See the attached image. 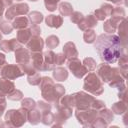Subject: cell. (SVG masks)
Masks as SVG:
<instances>
[{
	"instance_id": "1",
	"label": "cell",
	"mask_w": 128,
	"mask_h": 128,
	"mask_svg": "<svg viewBox=\"0 0 128 128\" xmlns=\"http://www.w3.org/2000/svg\"><path fill=\"white\" fill-rule=\"evenodd\" d=\"M94 42L98 55L106 63H115L124 53V47L121 44L120 38L115 34H100Z\"/></svg>"
},
{
	"instance_id": "2",
	"label": "cell",
	"mask_w": 128,
	"mask_h": 128,
	"mask_svg": "<svg viewBox=\"0 0 128 128\" xmlns=\"http://www.w3.org/2000/svg\"><path fill=\"white\" fill-rule=\"evenodd\" d=\"M39 86L41 90V95L44 98V100H46L48 103L52 104L56 108L59 105V101L61 97L56 92L54 81L50 77L44 76V77H41Z\"/></svg>"
},
{
	"instance_id": "3",
	"label": "cell",
	"mask_w": 128,
	"mask_h": 128,
	"mask_svg": "<svg viewBox=\"0 0 128 128\" xmlns=\"http://www.w3.org/2000/svg\"><path fill=\"white\" fill-rule=\"evenodd\" d=\"M28 110L21 107L19 109L8 110L5 114V125L8 127H21L27 121Z\"/></svg>"
},
{
	"instance_id": "4",
	"label": "cell",
	"mask_w": 128,
	"mask_h": 128,
	"mask_svg": "<svg viewBox=\"0 0 128 128\" xmlns=\"http://www.w3.org/2000/svg\"><path fill=\"white\" fill-rule=\"evenodd\" d=\"M83 89L95 96H99L104 92L103 82L98 77V75L94 72L88 73V75L85 77Z\"/></svg>"
},
{
	"instance_id": "5",
	"label": "cell",
	"mask_w": 128,
	"mask_h": 128,
	"mask_svg": "<svg viewBox=\"0 0 128 128\" xmlns=\"http://www.w3.org/2000/svg\"><path fill=\"white\" fill-rule=\"evenodd\" d=\"M98 115V111L94 110L92 108L84 109V110H79L76 109L75 111V117L77 121L84 127H91L93 121L96 119Z\"/></svg>"
},
{
	"instance_id": "6",
	"label": "cell",
	"mask_w": 128,
	"mask_h": 128,
	"mask_svg": "<svg viewBox=\"0 0 128 128\" xmlns=\"http://www.w3.org/2000/svg\"><path fill=\"white\" fill-rule=\"evenodd\" d=\"M57 112L54 114V124H52V127H61L65 124V122L67 121L68 118H70L72 116V112H73V108L70 107H66V106H62V105H58L56 107Z\"/></svg>"
},
{
	"instance_id": "7",
	"label": "cell",
	"mask_w": 128,
	"mask_h": 128,
	"mask_svg": "<svg viewBox=\"0 0 128 128\" xmlns=\"http://www.w3.org/2000/svg\"><path fill=\"white\" fill-rule=\"evenodd\" d=\"M119 67H111L109 64H107L106 62L105 63H101L98 65L97 67V75L98 77L101 79L102 82H105V83H108L112 77L119 71Z\"/></svg>"
},
{
	"instance_id": "8",
	"label": "cell",
	"mask_w": 128,
	"mask_h": 128,
	"mask_svg": "<svg viewBox=\"0 0 128 128\" xmlns=\"http://www.w3.org/2000/svg\"><path fill=\"white\" fill-rule=\"evenodd\" d=\"M73 96L75 99V107H76V109H79V110H84V109L90 108L93 100L95 99L93 96H91L90 94H88L84 91L76 92L73 94Z\"/></svg>"
},
{
	"instance_id": "9",
	"label": "cell",
	"mask_w": 128,
	"mask_h": 128,
	"mask_svg": "<svg viewBox=\"0 0 128 128\" xmlns=\"http://www.w3.org/2000/svg\"><path fill=\"white\" fill-rule=\"evenodd\" d=\"M29 12V6L27 3H17L12 4L5 12V17L7 20H13L16 16L25 15Z\"/></svg>"
},
{
	"instance_id": "10",
	"label": "cell",
	"mask_w": 128,
	"mask_h": 128,
	"mask_svg": "<svg viewBox=\"0 0 128 128\" xmlns=\"http://www.w3.org/2000/svg\"><path fill=\"white\" fill-rule=\"evenodd\" d=\"M25 73L21 70V68L18 65L15 64H4L1 68V76L5 77L10 80H14L18 77L23 76Z\"/></svg>"
},
{
	"instance_id": "11",
	"label": "cell",
	"mask_w": 128,
	"mask_h": 128,
	"mask_svg": "<svg viewBox=\"0 0 128 128\" xmlns=\"http://www.w3.org/2000/svg\"><path fill=\"white\" fill-rule=\"evenodd\" d=\"M67 66L69 68V70L72 72V74L76 77V78H82L84 75L87 74L88 70L86 69V67L81 63V61L75 57V58H70L67 61Z\"/></svg>"
},
{
	"instance_id": "12",
	"label": "cell",
	"mask_w": 128,
	"mask_h": 128,
	"mask_svg": "<svg viewBox=\"0 0 128 128\" xmlns=\"http://www.w3.org/2000/svg\"><path fill=\"white\" fill-rule=\"evenodd\" d=\"M14 52H15V60H16L17 65H22V64L31 62L30 52L27 48H24L21 46L18 49H16Z\"/></svg>"
},
{
	"instance_id": "13",
	"label": "cell",
	"mask_w": 128,
	"mask_h": 128,
	"mask_svg": "<svg viewBox=\"0 0 128 128\" xmlns=\"http://www.w3.org/2000/svg\"><path fill=\"white\" fill-rule=\"evenodd\" d=\"M26 46L31 52H40L44 47V40L40 36H32L26 43Z\"/></svg>"
},
{
	"instance_id": "14",
	"label": "cell",
	"mask_w": 128,
	"mask_h": 128,
	"mask_svg": "<svg viewBox=\"0 0 128 128\" xmlns=\"http://www.w3.org/2000/svg\"><path fill=\"white\" fill-rule=\"evenodd\" d=\"M97 19L95 18V16L94 15H88V16H86V17H83L78 23H77V25H78V28L80 29V30H82V31H85V30H87V29H92L93 27H95L96 25H97Z\"/></svg>"
},
{
	"instance_id": "15",
	"label": "cell",
	"mask_w": 128,
	"mask_h": 128,
	"mask_svg": "<svg viewBox=\"0 0 128 128\" xmlns=\"http://www.w3.org/2000/svg\"><path fill=\"white\" fill-rule=\"evenodd\" d=\"M19 47H21V43L16 38L0 41V49L4 52H12L18 49Z\"/></svg>"
},
{
	"instance_id": "16",
	"label": "cell",
	"mask_w": 128,
	"mask_h": 128,
	"mask_svg": "<svg viewBox=\"0 0 128 128\" xmlns=\"http://www.w3.org/2000/svg\"><path fill=\"white\" fill-rule=\"evenodd\" d=\"M43 71H50L54 69L55 63V53L52 50H47L43 53Z\"/></svg>"
},
{
	"instance_id": "17",
	"label": "cell",
	"mask_w": 128,
	"mask_h": 128,
	"mask_svg": "<svg viewBox=\"0 0 128 128\" xmlns=\"http://www.w3.org/2000/svg\"><path fill=\"white\" fill-rule=\"evenodd\" d=\"M120 69V68H119ZM109 86L113 87V88H117L119 91L126 89V85H125V78L121 75L120 70L112 77V79L108 82Z\"/></svg>"
},
{
	"instance_id": "18",
	"label": "cell",
	"mask_w": 128,
	"mask_h": 128,
	"mask_svg": "<svg viewBox=\"0 0 128 128\" xmlns=\"http://www.w3.org/2000/svg\"><path fill=\"white\" fill-rule=\"evenodd\" d=\"M30 59L33 67L37 71H43V53L40 52H31L30 53Z\"/></svg>"
},
{
	"instance_id": "19",
	"label": "cell",
	"mask_w": 128,
	"mask_h": 128,
	"mask_svg": "<svg viewBox=\"0 0 128 128\" xmlns=\"http://www.w3.org/2000/svg\"><path fill=\"white\" fill-rule=\"evenodd\" d=\"M118 28V37L120 38L121 44L123 45L124 48H126L127 46V20L126 18H124L117 26Z\"/></svg>"
},
{
	"instance_id": "20",
	"label": "cell",
	"mask_w": 128,
	"mask_h": 128,
	"mask_svg": "<svg viewBox=\"0 0 128 128\" xmlns=\"http://www.w3.org/2000/svg\"><path fill=\"white\" fill-rule=\"evenodd\" d=\"M15 89V84L10 79H7L5 77L0 78V92L5 94L6 96L10 94Z\"/></svg>"
},
{
	"instance_id": "21",
	"label": "cell",
	"mask_w": 128,
	"mask_h": 128,
	"mask_svg": "<svg viewBox=\"0 0 128 128\" xmlns=\"http://www.w3.org/2000/svg\"><path fill=\"white\" fill-rule=\"evenodd\" d=\"M45 23L47 26H49L51 28H59L63 24V18H62V16H59V15L50 14V15L46 16Z\"/></svg>"
},
{
	"instance_id": "22",
	"label": "cell",
	"mask_w": 128,
	"mask_h": 128,
	"mask_svg": "<svg viewBox=\"0 0 128 128\" xmlns=\"http://www.w3.org/2000/svg\"><path fill=\"white\" fill-rule=\"evenodd\" d=\"M63 54L65 55L66 59L77 57L78 56V51L76 49L75 44L73 42H71V41L65 43L64 46H63Z\"/></svg>"
},
{
	"instance_id": "23",
	"label": "cell",
	"mask_w": 128,
	"mask_h": 128,
	"mask_svg": "<svg viewBox=\"0 0 128 128\" xmlns=\"http://www.w3.org/2000/svg\"><path fill=\"white\" fill-rule=\"evenodd\" d=\"M121 21L115 19V18H110L108 20H106L103 24V29L107 34H114V32H116L117 26Z\"/></svg>"
},
{
	"instance_id": "24",
	"label": "cell",
	"mask_w": 128,
	"mask_h": 128,
	"mask_svg": "<svg viewBox=\"0 0 128 128\" xmlns=\"http://www.w3.org/2000/svg\"><path fill=\"white\" fill-rule=\"evenodd\" d=\"M41 111L38 108H33L32 110L28 111V116H27V120L29 121L30 124L32 125H36L41 121Z\"/></svg>"
},
{
	"instance_id": "25",
	"label": "cell",
	"mask_w": 128,
	"mask_h": 128,
	"mask_svg": "<svg viewBox=\"0 0 128 128\" xmlns=\"http://www.w3.org/2000/svg\"><path fill=\"white\" fill-rule=\"evenodd\" d=\"M13 29H24L29 26V19L25 16H20V17H15L13 19V22L11 23Z\"/></svg>"
},
{
	"instance_id": "26",
	"label": "cell",
	"mask_w": 128,
	"mask_h": 128,
	"mask_svg": "<svg viewBox=\"0 0 128 128\" xmlns=\"http://www.w3.org/2000/svg\"><path fill=\"white\" fill-rule=\"evenodd\" d=\"M53 78L56 81H65L68 78V71L64 67H56L53 69Z\"/></svg>"
},
{
	"instance_id": "27",
	"label": "cell",
	"mask_w": 128,
	"mask_h": 128,
	"mask_svg": "<svg viewBox=\"0 0 128 128\" xmlns=\"http://www.w3.org/2000/svg\"><path fill=\"white\" fill-rule=\"evenodd\" d=\"M32 37L31 35V32H30V29L29 28H24V29H20L18 32H17V40L21 43V44H26L30 38Z\"/></svg>"
},
{
	"instance_id": "28",
	"label": "cell",
	"mask_w": 128,
	"mask_h": 128,
	"mask_svg": "<svg viewBox=\"0 0 128 128\" xmlns=\"http://www.w3.org/2000/svg\"><path fill=\"white\" fill-rule=\"evenodd\" d=\"M111 111L114 113V114H117V115H122L124 114L125 112H127V103L123 102V101H118V102H115L112 107H111Z\"/></svg>"
},
{
	"instance_id": "29",
	"label": "cell",
	"mask_w": 128,
	"mask_h": 128,
	"mask_svg": "<svg viewBox=\"0 0 128 128\" xmlns=\"http://www.w3.org/2000/svg\"><path fill=\"white\" fill-rule=\"evenodd\" d=\"M98 116L100 118H102L103 120H105L108 123V125L113 121V118H114L113 112L110 109H107L106 107H104V108H102L98 111Z\"/></svg>"
},
{
	"instance_id": "30",
	"label": "cell",
	"mask_w": 128,
	"mask_h": 128,
	"mask_svg": "<svg viewBox=\"0 0 128 128\" xmlns=\"http://www.w3.org/2000/svg\"><path fill=\"white\" fill-rule=\"evenodd\" d=\"M58 10L62 16H70L73 12V7L69 2H61L58 6Z\"/></svg>"
},
{
	"instance_id": "31",
	"label": "cell",
	"mask_w": 128,
	"mask_h": 128,
	"mask_svg": "<svg viewBox=\"0 0 128 128\" xmlns=\"http://www.w3.org/2000/svg\"><path fill=\"white\" fill-rule=\"evenodd\" d=\"M59 104L62 105V106L70 107V108L75 107V99H74L73 94H71V95H65V96L63 95V96L60 98Z\"/></svg>"
},
{
	"instance_id": "32",
	"label": "cell",
	"mask_w": 128,
	"mask_h": 128,
	"mask_svg": "<svg viewBox=\"0 0 128 128\" xmlns=\"http://www.w3.org/2000/svg\"><path fill=\"white\" fill-rule=\"evenodd\" d=\"M111 17L112 18H115L119 21H122L124 18H125V9L121 6H118V7H113L112 9V12H111Z\"/></svg>"
},
{
	"instance_id": "33",
	"label": "cell",
	"mask_w": 128,
	"mask_h": 128,
	"mask_svg": "<svg viewBox=\"0 0 128 128\" xmlns=\"http://www.w3.org/2000/svg\"><path fill=\"white\" fill-rule=\"evenodd\" d=\"M28 19L32 24H40L43 21V14L39 11H32L28 14Z\"/></svg>"
},
{
	"instance_id": "34",
	"label": "cell",
	"mask_w": 128,
	"mask_h": 128,
	"mask_svg": "<svg viewBox=\"0 0 128 128\" xmlns=\"http://www.w3.org/2000/svg\"><path fill=\"white\" fill-rule=\"evenodd\" d=\"M41 113H42V115H41V122L44 125L51 126L53 124V120H54V114L51 112V110L44 111V112H41Z\"/></svg>"
},
{
	"instance_id": "35",
	"label": "cell",
	"mask_w": 128,
	"mask_h": 128,
	"mask_svg": "<svg viewBox=\"0 0 128 128\" xmlns=\"http://www.w3.org/2000/svg\"><path fill=\"white\" fill-rule=\"evenodd\" d=\"M83 39H84L85 43H88V44L94 43V41L96 40V33H95V31L93 29L85 30L84 34H83Z\"/></svg>"
},
{
	"instance_id": "36",
	"label": "cell",
	"mask_w": 128,
	"mask_h": 128,
	"mask_svg": "<svg viewBox=\"0 0 128 128\" xmlns=\"http://www.w3.org/2000/svg\"><path fill=\"white\" fill-rule=\"evenodd\" d=\"M45 43H46L47 48L53 49V48H56V47L59 45L60 40H59V38H58L56 35H49V36L46 38Z\"/></svg>"
},
{
	"instance_id": "37",
	"label": "cell",
	"mask_w": 128,
	"mask_h": 128,
	"mask_svg": "<svg viewBox=\"0 0 128 128\" xmlns=\"http://www.w3.org/2000/svg\"><path fill=\"white\" fill-rule=\"evenodd\" d=\"M27 81L30 85L32 86H36V85H39L40 81H41V75L39 73V71L31 74V75H27Z\"/></svg>"
},
{
	"instance_id": "38",
	"label": "cell",
	"mask_w": 128,
	"mask_h": 128,
	"mask_svg": "<svg viewBox=\"0 0 128 128\" xmlns=\"http://www.w3.org/2000/svg\"><path fill=\"white\" fill-rule=\"evenodd\" d=\"M21 107L25 108L26 110H32L36 107V102L32 98H22L21 99Z\"/></svg>"
},
{
	"instance_id": "39",
	"label": "cell",
	"mask_w": 128,
	"mask_h": 128,
	"mask_svg": "<svg viewBox=\"0 0 128 128\" xmlns=\"http://www.w3.org/2000/svg\"><path fill=\"white\" fill-rule=\"evenodd\" d=\"M83 65L86 67L88 71H93L96 68V61L91 57H86L83 60Z\"/></svg>"
},
{
	"instance_id": "40",
	"label": "cell",
	"mask_w": 128,
	"mask_h": 128,
	"mask_svg": "<svg viewBox=\"0 0 128 128\" xmlns=\"http://www.w3.org/2000/svg\"><path fill=\"white\" fill-rule=\"evenodd\" d=\"M13 30V27H12V24L9 23L8 21H1L0 22V31L3 33V34H10Z\"/></svg>"
},
{
	"instance_id": "41",
	"label": "cell",
	"mask_w": 128,
	"mask_h": 128,
	"mask_svg": "<svg viewBox=\"0 0 128 128\" xmlns=\"http://www.w3.org/2000/svg\"><path fill=\"white\" fill-rule=\"evenodd\" d=\"M8 99L9 100H12V101H19L23 98V93L22 91L18 90V89H14L10 94L7 95Z\"/></svg>"
},
{
	"instance_id": "42",
	"label": "cell",
	"mask_w": 128,
	"mask_h": 128,
	"mask_svg": "<svg viewBox=\"0 0 128 128\" xmlns=\"http://www.w3.org/2000/svg\"><path fill=\"white\" fill-rule=\"evenodd\" d=\"M60 0H44V4H45V7L48 11H55L56 8H57V4L59 3Z\"/></svg>"
},
{
	"instance_id": "43",
	"label": "cell",
	"mask_w": 128,
	"mask_h": 128,
	"mask_svg": "<svg viewBox=\"0 0 128 128\" xmlns=\"http://www.w3.org/2000/svg\"><path fill=\"white\" fill-rule=\"evenodd\" d=\"M36 108H38L41 112H44V111L51 110L52 105L45 101H38V102H36Z\"/></svg>"
},
{
	"instance_id": "44",
	"label": "cell",
	"mask_w": 128,
	"mask_h": 128,
	"mask_svg": "<svg viewBox=\"0 0 128 128\" xmlns=\"http://www.w3.org/2000/svg\"><path fill=\"white\" fill-rule=\"evenodd\" d=\"M108 126V123L105 121V120H103L102 118H100L98 115H97V117H96V119L93 121V123H92V126L91 127H96V128H105V127H107Z\"/></svg>"
},
{
	"instance_id": "45",
	"label": "cell",
	"mask_w": 128,
	"mask_h": 128,
	"mask_svg": "<svg viewBox=\"0 0 128 128\" xmlns=\"http://www.w3.org/2000/svg\"><path fill=\"white\" fill-rule=\"evenodd\" d=\"M104 107H106V105H105L104 101L99 100V99H94V100H93V102H92V104H91V107H90V108H92V109H94V110L99 111L100 109H102V108H104Z\"/></svg>"
},
{
	"instance_id": "46",
	"label": "cell",
	"mask_w": 128,
	"mask_h": 128,
	"mask_svg": "<svg viewBox=\"0 0 128 128\" xmlns=\"http://www.w3.org/2000/svg\"><path fill=\"white\" fill-rule=\"evenodd\" d=\"M83 17H84V16H83V14H82L81 12H79V11H73L72 14L70 15V20H71V22L77 24Z\"/></svg>"
},
{
	"instance_id": "47",
	"label": "cell",
	"mask_w": 128,
	"mask_h": 128,
	"mask_svg": "<svg viewBox=\"0 0 128 128\" xmlns=\"http://www.w3.org/2000/svg\"><path fill=\"white\" fill-rule=\"evenodd\" d=\"M66 61V57L63 53H57L55 54V59H54V63L55 65H61Z\"/></svg>"
},
{
	"instance_id": "48",
	"label": "cell",
	"mask_w": 128,
	"mask_h": 128,
	"mask_svg": "<svg viewBox=\"0 0 128 128\" xmlns=\"http://www.w3.org/2000/svg\"><path fill=\"white\" fill-rule=\"evenodd\" d=\"M94 16H95V18H96L97 20H100V21H104L105 18L107 17L106 14L104 13V11H103L101 8L96 9V10L94 11Z\"/></svg>"
},
{
	"instance_id": "49",
	"label": "cell",
	"mask_w": 128,
	"mask_h": 128,
	"mask_svg": "<svg viewBox=\"0 0 128 128\" xmlns=\"http://www.w3.org/2000/svg\"><path fill=\"white\" fill-rule=\"evenodd\" d=\"M29 29H30V32H31V35L32 36H40V33H41V28L37 25V24H32L29 26Z\"/></svg>"
},
{
	"instance_id": "50",
	"label": "cell",
	"mask_w": 128,
	"mask_h": 128,
	"mask_svg": "<svg viewBox=\"0 0 128 128\" xmlns=\"http://www.w3.org/2000/svg\"><path fill=\"white\" fill-rule=\"evenodd\" d=\"M100 8H101V9L104 11V13L106 14V16H109V15L111 14V12H112L113 6H112V5H110V4H107V3H105V4H102Z\"/></svg>"
},
{
	"instance_id": "51",
	"label": "cell",
	"mask_w": 128,
	"mask_h": 128,
	"mask_svg": "<svg viewBox=\"0 0 128 128\" xmlns=\"http://www.w3.org/2000/svg\"><path fill=\"white\" fill-rule=\"evenodd\" d=\"M118 97H119V99H120L121 101L127 103V101H128V99H127V89H124V90L119 91V93H118Z\"/></svg>"
},
{
	"instance_id": "52",
	"label": "cell",
	"mask_w": 128,
	"mask_h": 128,
	"mask_svg": "<svg viewBox=\"0 0 128 128\" xmlns=\"http://www.w3.org/2000/svg\"><path fill=\"white\" fill-rule=\"evenodd\" d=\"M6 95L0 92V105H6Z\"/></svg>"
},
{
	"instance_id": "53",
	"label": "cell",
	"mask_w": 128,
	"mask_h": 128,
	"mask_svg": "<svg viewBox=\"0 0 128 128\" xmlns=\"http://www.w3.org/2000/svg\"><path fill=\"white\" fill-rule=\"evenodd\" d=\"M2 2H3V5L5 8H8L13 4V0H2Z\"/></svg>"
},
{
	"instance_id": "54",
	"label": "cell",
	"mask_w": 128,
	"mask_h": 128,
	"mask_svg": "<svg viewBox=\"0 0 128 128\" xmlns=\"http://www.w3.org/2000/svg\"><path fill=\"white\" fill-rule=\"evenodd\" d=\"M4 64H6V57L3 53H0V66H3Z\"/></svg>"
},
{
	"instance_id": "55",
	"label": "cell",
	"mask_w": 128,
	"mask_h": 128,
	"mask_svg": "<svg viewBox=\"0 0 128 128\" xmlns=\"http://www.w3.org/2000/svg\"><path fill=\"white\" fill-rule=\"evenodd\" d=\"M4 9H5V7L3 5V2H2V0H0V22L2 21V16H3Z\"/></svg>"
},
{
	"instance_id": "56",
	"label": "cell",
	"mask_w": 128,
	"mask_h": 128,
	"mask_svg": "<svg viewBox=\"0 0 128 128\" xmlns=\"http://www.w3.org/2000/svg\"><path fill=\"white\" fill-rule=\"evenodd\" d=\"M5 108H6V105H0V118L3 115V113L5 111Z\"/></svg>"
},
{
	"instance_id": "57",
	"label": "cell",
	"mask_w": 128,
	"mask_h": 128,
	"mask_svg": "<svg viewBox=\"0 0 128 128\" xmlns=\"http://www.w3.org/2000/svg\"><path fill=\"white\" fill-rule=\"evenodd\" d=\"M107 1H110V2H112V3H114V4L119 5V4H121L124 0H107Z\"/></svg>"
},
{
	"instance_id": "58",
	"label": "cell",
	"mask_w": 128,
	"mask_h": 128,
	"mask_svg": "<svg viewBox=\"0 0 128 128\" xmlns=\"http://www.w3.org/2000/svg\"><path fill=\"white\" fill-rule=\"evenodd\" d=\"M123 122H124V124L127 126L128 125V122H127V113L125 112L124 113V118H123Z\"/></svg>"
},
{
	"instance_id": "59",
	"label": "cell",
	"mask_w": 128,
	"mask_h": 128,
	"mask_svg": "<svg viewBox=\"0 0 128 128\" xmlns=\"http://www.w3.org/2000/svg\"><path fill=\"white\" fill-rule=\"evenodd\" d=\"M4 126H6V125H5V122H3V121L0 119V127H4Z\"/></svg>"
},
{
	"instance_id": "60",
	"label": "cell",
	"mask_w": 128,
	"mask_h": 128,
	"mask_svg": "<svg viewBox=\"0 0 128 128\" xmlns=\"http://www.w3.org/2000/svg\"><path fill=\"white\" fill-rule=\"evenodd\" d=\"M2 40V34H1V32H0V41Z\"/></svg>"
},
{
	"instance_id": "61",
	"label": "cell",
	"mask_w": 128,
	"mask_h": 128,
	"mask_svg": "<svg viewBox=\"0 0 128 128\" xmlns=\"http://www.w3.org/2000/svg\"><path fill=\"white\" fill-rule=\"evenodd\" d=\"M30 1H33V2H35V1H37V0H30Z\"/></svg>"
},
{
	"instance_id": "62",
	"label": "cell",
	"mask_w": 128,
	"mask_h": 128,
	"mask_svg": "<svg viewBox=\"0 0 128 128\" xmlns=\"http://www.w3.org/2000/svg\"><path fill=\"white\" fill-rule=\"evenodd\" d=\"M17 1H22V0H17Z\"/></svg>"
}]
</instances>
